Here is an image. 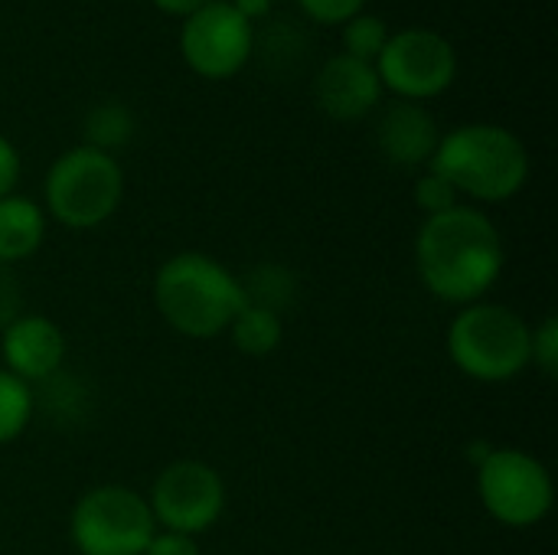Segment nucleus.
<instances>
[{
  "label": "nucleus",
  "instance_id": "obj_22",
  "mask_svg": "<svg viewBox=\"0 0 558 555\" xmlns=\"http://www.w3.org/2000/svg\"><path fill=\"white\" fill-rule=\"evenodd\" d=\"M298 3L317 23H347L363 10L366 0H298Z\"/></svg>",
  "mask_w": 558,
  "mask_h": 555
},
{
  "label": "nucleus",
  "instance_id": "obj_6",
  "mask_svg": "<svg viewBox=\"0 0 558 555\" xmlns=\"http://www.w3.org/2000/svg\"><path fill=\"white\" fill-rule=\"evenodd\" d=\"M157 533L147 497L124 484H101L72 507L69 536L78 555H141Z\"/></svg>",
  "mask_w": 558,
  "mask_h": 555
},
{
  "label": "nucleus",
  "instance_id": "obj_20",
  "mask_svg": "<svg viewBox=\"0 0 558 555\" xmlns=\"http://www.w3.org/2000/svg\"><path fill=\"white\" fill-rule=\"evenodd\" d=\"M415 203H418V209H422L425 219H428V216H438V213L458 206V193H454V186H451L441 173L428 170V173H422L418 183H415Z\"/></svg>",
  "mask_w": 558,
  "mask_h": 555
},
{
  "label": "nucleus",
  "instance_id": "obj_21",
  "mask_svg": "<svg viewBox=\"0 0 558 555\" xmlns=\"http://www.w3.org/2000/svg\"><path fill=\"white\" fill-rule=\"evenodd\" d=\"M530 366H536L543 376H556L558 366V321L556 317H543L539 327H533V360Z\"/></svg>",
  "mask_w": 558,
  "mask_h": 555
},
{
  "label": "nucleus",
  "instance_id": "obj_23",
  "mask_svg": "<svg viewBox=\"0 0 558 555\" xmlns=\"http://www.w3.org/2000/svg\"><path fill=\"white\" fill-rule=\"evenodd\" d=\"M23 314V285L13 272V265L0 262V330Z\"/></svg>",
  "mask_w": 558,
  "mask_h": 555
},
{
  "label": "nucleus",
  "instance_id": "obj_8",
  "mask_svg": "<svg viewBox=\"0 0 558 555\" xmlns=\"http://www.w3.org/2000/svg\"><path fill=\"white\" fill-rule=\"evenodd\" d=\"M147 507L154 514L157 530L196 540L199 533L219 523L226 510V481L213 464L183 458L167 464L154 478Z\"/></svg>",
  "mask_w": 558,
  "mask_h": 555
},
{
  "label": "nucleus",
  "instance_id": "obj_4",
  "mask_svg": "<svg viewBox=\"0 0 558 555\" xmlns=\"http://www.w3.org/2000/svg\"><path fill=\"white\" fill-rule=\"evenodd\" d=\"M451 363L477 383H510L530 370L533 327L507 304L474 301L448 327Z\"/></svg>",
  "mask_w": 558,
  "mask_h": 555
},
{
  "label": "nucleus",
  "instance_id": "obj_15",
  "mask_svg": "<svg viewBox=\"0 0 558 555\" xmlns=\"http://www.w3.org/2000/svg\"><path fill=\"white\" fill-rule=\"evenodd\" d=\"M226 334L232 337L239 353H245V357H268L284 340V321H281V314L245 301V307L235 314V321L229 324Z\"/></svg>",
  "mask_w": 558,
  "mask_h": 555
},
{
  "label": "nucleus",
  "instance_id": "obj_19",
  "mask_svg": "<svg viewBox=\"0 0 558 555\" xmlns=\"http://www.w3.org/2000/svg\"><path fill=\"white\" fill-rule=\"evenodd\" d=\"M389 39V29L379 16L373 13H356L353 20L343 23V46H347V56H356L363 62H373L379 59L383 46Z\"/></svg>",
  "mask_w": 558,
  "mask_h": 555
},
{
  "label": "nucleus",
  "instance_id": "obj_25",
  "mask_svg": "<svg viewBox=\"0 0 558 555\" xmlns=\"http://www.w3.org/2000/svg\"><path fill=\"white\" fill-rule=\"evenodd\" d=\"M16 180H20V154H16V147L0 134V200L13 193Z\"/></svg>",
  "mask_w": 558,
  "mask_h": 555
},
{
  "label": "nucleus",
  "instance_id": "obj_3",
  "mask_svg": "<svg viewBox=\"0 0 558 555\" xmlns=\"http://www.w3.org/2000/svg\"><path fill=\"white\" fill-rule=\"evenodd\" d=\"M428 170L441 173L454 193L481 203H504L526 186V144L500 124H461L438 141Z\"/></svg>",
  "mask_w": 558,
  "mask_h": 555
},
{
  "label": "nucleus",
  "instance_id": "obj_9",
  "mask_svg": "<svg viewBox=\"0 0 558 555\" xmlns=\"http://www.w3.org/2000/svg\"><path fill=\"white\" fill-rule=\"evenodd\" d=\"M379 82L389 85L405 101H425L441 95L458 75L454 46L425 26H409L402 33H389L379 59L373 62Z\"/></svg>",
  "mask_w": 558,
  "mask_h": 555
},
{
  "label": "nucleus",
  "instance_id": "obj_1",
  "mask_svg": "<svg viewBox=\"0 0 558 555\" xmlns=\"http://www.w3.org/2000/svg\"><path fill=\"white\" fill-rule=\"evenodd\" d=\"M504 236L477 206H451L428 216L415 236V268L425 291L445 304H474L500 281Z\"/></svg>",
  "mask_w": 558,
  "mask_h": 555
},
{
  "label": "nucleus",
  "instance_id": "obj_7",
  "mask_svg": "<svg viewBox=\"0 0 558 555\" xmlns=\"http://www.w3.org/2000/svg\"><path fill=\"white\" fill-rule=\"evenodd\" d=\"M477 497L500 527L530 530L549 517L556 491L539 458L520 448H497L477 471Z\"/></svg>",
  "mask_w": 558,
  "mask_h": 555
},
{
  "label": "nucleus",
  "instance_id": "obj_16",
  "mask_svg": "<svg viewBox=\"0 0 558 555\" xmlns=\"http://www.w3.org/2000/svg\"><path fill=\"white\" fill-rule=\"evenodd\" d=\"M134 134V114L121 101H101L85 118V144L95 150H118Z\"/></svg>",
  "mask_w": 558,
  "mask_h": 555
},
{
  "label": "nucleus",
  "instance_id": "obj_27",
  "mask_svg": "<svg viewBox=\"0 0 558 555\" xmlns=\"http://www.w3.org/2000/svg\"><path fill=\"white\" fill-rule=\"evenodd\" d=\"M160 10H167V13H183V16H190L193 10H199L203 3H209V0H154Z\"/></svg>",
  "mask_w": 558,
  "mask_h": 555
},
{
  "label": "nucleus",
  "instance_id": "obj_10",
  "mask_svg": "<svg viewBox=\"0 0 558 555\" xmlns=\"http://www.w3.org/2000/svg\"><path fill=\"white\" fill-rule=\"evenodd\" d=\"M255 33L252 23L229 3L209 0L193 10L180 33V49L186 65L203 79H229L252 56Z\"/></svg>",
  "mask_w": 558,
  "mask_h": 555
},
{
  "label": "nucleus",
  "instance_id": "obj_17",
  "mask_svg": "<svg viewBox=\"0 0 558 555\" xmlns=\"http://www.w3.org/2000/svg\"><path fill=\"white\" fill-rule=\"evenodd\" d=\"M33 409L36 396L29 383L0 370V445H10L26 432V425L33 422Z\"/></svg>",
  "mask_w": 558,
  "mask_h": 555
},
{
  "label": "nucleus",
  "instance_id": "obj_14",
  "mask_svg": "<svg viewBox=\"0 0 558 555\" xmlns=\"http://www.w3.org/2000/svg\"><path fill=\"white\" fill-rule=\"evenodd\" d=\"M46 239V213L29 196H3L0 200V262L16 265L29 258Z\"/></svg>",
  "mask_w": 558,
  "mask_h": 555
},
{
  "label": "nucleus",
  "instance_id": "obj_26",
  "mask_svg": "<svg viewBox=\"0 0 558 555\" xmlns=\"http://www.w3.org/2000/svg\"><path fill=\"white\" fill-rule=\"evenodd\" d=\"M248 23L255 20V16H265L268 10H271V0H229Z\"/></svg>",
  "mask_w": 558,
  "mask_h": 555
},
{
  "label": "nucleus",
  "instance_id": "obj_12",
  "mask_svg": "<svg viewBox=\"0 0 558 555\" xmlns=\"http://www.w3.org/2000/svg\"><path fill=\"white\" fill-rule=\"evenodd\" d=\"M314 95H317V105L330 118L356 121V118H366L379 105L383 82H379V72L373 62L340 52V56L327 59V65L317 72Z\"/></svg>",
  "mask_w": 558,
  "mask_h": 555
},
{
  "label": "nucleus",
  "instance_id": "obj_5",
  "mask_svg": "<svg viewBox=\"0 0 558 555\" xmlns=\"http://www.w3.org/2000/svg\"><path fill=\"white\" fill-rule=\"evenodd\" d=\"M124 173L114 154L88 144L65 150L46 173V209L69 229H95L108 222L121 203Z\"/></svg>",
  "mask_w": 558,
  "mask_h": 555
},
{
  "label": "nucleus",
  "instance_id": "obj_24",
  "mask_svg": "<svg viewBox=\"0 0 558 555\" xmlns=\"http://www.w3.org/2000/svg\"><path fill=\"white\" fill-rule=\"evenodd\" d=\"M141 555H199V546L193 536L183 533H170V530H157L147 543V550Z\"/></svg>",
  "mask_w": 558,
  "mask_h": 555
},
{
  "label": "nucleus",
  "instance_id": "obj_2",
  "mask_svg": "<svg viewBox=\"0 0 558 555\" xmlns=\"http://www.w3.org/2000/svg\"><path fill=\"white\" fill-rule=\"evenodd\" d=\"M154 304L163 324L193 340H213L229 330L245 307L242 278L219 258L203 252H180L154 275Z\"/></svg>",
  "mask_w": 558,
  "mask_h": 555
},
{
  "label": "nucleus",
  "instance_id": "obj_13",
  "mask_svg": "<svg viewBox=\"0 0 558 555\" xmlns=\"http://www.w3.org/2000/svg\"><path fill=\"white\" fill-rule=\"evenodd\" d=\"M438 124L418 101H396L383 111L376 124V144L383 157L396 167H422L432 164L438 150Z\"/></svg>",
  "mask_w": 558,
  "mask_h": 555
},
{
  "label": "nucleus",
  "instance_id": "obj_18",
  "mask_svg": "<svg viewBox=\"0 0 558 555\" xmlns=\"http://www.w3.org/2000/svg\"><path fill=\"white\" fill-rule=\"evenodd\" d=\"M242 291L248 304L281 314V307H288L294 298V275L281 265H262L248 275V281H242Z\"/></svg>",
  "mask_w": 558,
  "mask_h": 555
},
{
  "label": "nucleus",
  "instance_id": "obj_11",
  "mask_svg": "<svg viewBox=\"0 0 558 555\" xmlns=\"http://www.w3.org/2000/svg\"><path fill=\"white\" fill-rule=\"evenodd\" d=\"M3 370L23 383H49L65 363V334L43 314H20L0 330Z\"/></svg>",
  "mask_w": 558,
  "mask_h": 555
}]
</instances>
